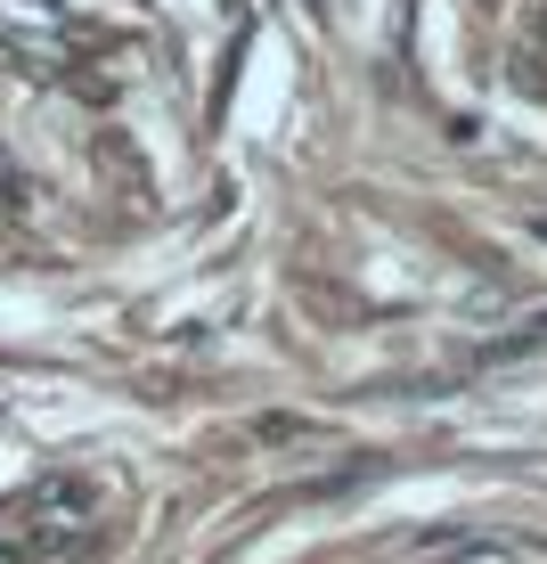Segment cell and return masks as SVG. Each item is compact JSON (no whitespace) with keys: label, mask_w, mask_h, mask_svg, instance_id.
I'll list each match as a JSON object with an SVG mask.
<instances>
[{"label":"cell","mask_w":547,"mask_h":564,"mask_svg":"<svg viewBox=\"0 0 547 564\" xmlns=\"http://www.w3.org/2000/svg\"><path fill=\"white\" fill-rule=\"evenodd\" d=\"M491 556H515V549L499 532H474V523H425L401 540V564H491Z\"/></svg>","instance_id":"obj_1"},{"label":"cell","mask_w":547,"mask_h":564,"mask_svg":"<svg viewBox=\"0 0 547 564\" xmlns=\"http://www.w3.org/2000/svg\"><path fill=\"white\" fill-rule=\"evenodd\" d=\"M253 442H262V451H319L327 425L319 417H295V410H262V417H253Z\"/></svg>","instance_id":"obj_2"},{"label":"cell","mask_w":547,"mask_h":564,"mask_svg":"<svg viewBox=\"0 0 547 564\" xmlns=\"http://www.w3.org/2000/svg\"><path fill=\"white\" fill-rule=\"evenodd\" d=\"M539 344H547V311H539V319H523L515 336H499V344H491L482 360H523V352H539Z\"/></svg>","instance_id":"obj_3"},{"label":"cell","mask_w":547,"mask_h":564,"mask_svg":"<svg viewBox=\"0 0 547 564\" xmlns=\"http://www.w3.org/2000/svg\"><path fill=\"white\" fill-rule=\"evenodd\" d=\"M506 83H515V90H532V99H547V57H539V50H515Z\"/></svg>","instance_id":"obj_4"},{"label":"cell","mask_w":547,"mask_h":564,"mask_svg":"<svg viewBox=\"0 0 547 564\" xmlns=\"http://www.w3.org/2000/svg\"><path fill=\"white\" fill-rule=\"evenodd\" d=\"M532 238H547V213H532Z\"/></svg>","instance_id":"obj_5"}]
</instances>
